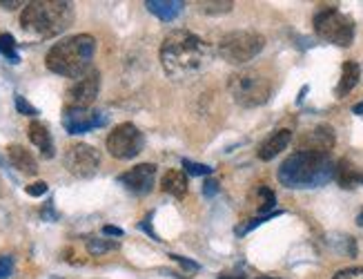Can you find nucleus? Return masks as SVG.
<instances>
[{
    "mask_svg": "<svg viewBox=\"0 0 363 279\" xmlns=\"http://www.w3.org/2000/svg\"><path fill=\"white\" fill-rule=\"evenodd\" d=\"M210 63V48L192 32L177 29L161 45V65L172 79H187Z\"/></svg>",
    "mask_w": 363,
    "mask_h": 279,
    "instance_id": "obj_1",
    "label": "nucleus"
},
{
    "mask_svg": "<svg viewBox=\"0 0 363 279\" xmlns=\"http://www.w3.org/2000/svg\"><path fill=\"white\" fill-rule=\"evenodd\" d=\"M335 165L330 154L298 150L281 163L277 177L286 188H319L335 177Z\"/></svg>",
    "mask_w": 363,
    "mask_h": 279,
    "instance_id": "obj_2",
    "label": "nucleus"
},
{
    "mask_svg": "<svg viewBox=\"0 0 363 279\" xmlns=\"http://www.w3.org/2000/svg\"><path fill=\"white\" fill-rule=\"evenodd\" d=\"M74 23V5L62 0H36L27 3L21 13L23 32L36 38H54Z\"/></svg>",
    "mask_w": 363,
    "mask_h": 279,
    "instance_id": "obj_3",
    "label": "nucleus"
},
{
    "mask_svg": "<svg viewBox=\"0 0 363 279\" xmlns=\"http://www.w3.org/2000/svg\"><path fill=\"white\" fill-rule=\"evenodd\" d=\"M96 52V40L89 34H76L62 38L47 52L45 65L50 72L65 79H81L91 70V58Z\"/></svg>",
    "mask_w": 363,
    "mask_h": 279,
    "instance_id": "obj_4",
    "label": "nucleus"
},
{
    "mask_svg": "<svg viewBox=\"0 0 363 279\" xmlns=\"http://www.w3.org/2000/svg\"><path fill=\"white\" fill-rule=\"evenodd\" d=\"M228 89L234 103H239L241 107H259L270 99L272 83L270 79H265L263 74L255 70H245V72H236L230 76Z\"/></svg>",
    "mask_w": 363,
    "mask_h": 279,
    "instance_id": "obj_5",
    "label": "nucleus"
},
{
    "mask_svg": "<svg viewBox=\"0 0 363 279\" xmlns=\"http://www.w3.org/2000/svg\"><path fill=\"white\" fill-rule=\"evenodd\" d=\"M314 32L319 38L339 45V48H350L354 40V23L335 7H323L314 16Z\"/></svg>",
    "mask_w": 363,
    "mask_h": 279,
    "instance_id": "obj_6",
    "label": "nucleus"
},
{
    "mask_svg": "<svg viewBox=\"0 0 363 279\" xmlns=\"http://www.w3.org/2000/svg\"><path fill=\"white\" fill-rule=\"evenodd\" d=\"M263 48H265V38L261 34L243 29V32H230L220 38L218 54L232 65H243L247 60L257 58Z\"/></svg>",
    "mask_w": 363,
    "mask_h": 279,
    "instance_id": "obj_7",
    "label": "nucleus"
},
{
    "mask_svg": "<svg viewBox=\"0 0 363 279\" xmlns=\"http://www.w3.org/2000/svg\"><path fill=\"white\" fill-rule=\"evenodd\" d=\"M145 136L134 123H121L107 136V150L114 159H134L143 152Z\"/></svg>",
    "mask_w": 363,
    "mask_h": 279,
    "instance_id": "obj_8",
    "label": "nucleus"
},
{
    "mask_svg": "<svg viewBox=\"0 0 363 279\" xmlns=\"http://www.w3.org/2000/svg\"><path fill=\"white\" fill-rule=\"evenodd\" d=\"M65 168L78 179H89L99 173L101 168V154L96 148L87 143H76L69 146L65 152Z\"/></svg>",
    "mask_w": 363,
    "mask_h": 279,
    "instance_id": "obj_9",
    "label": "nucleus"
},
{
    "mask_svg": "<svg viewBox=\"0 0 363 279\" xmlns=\"http://www.w3.org/2000/svg\"><path fill=\"white\" fill-rule=\"evenodd\" d=\"M99 89H101V74H99V70H89L85 76L76 79L69 85L67 94H65L67 107H89L94 101H96Z\"/></svg>",
    "mask_w": 363,
    "mask_h": 279,
    "instance_id": "obj_10",
    "label": "nucleus"
},
{
    "mask_svg": "<svg viewBox=\"0 0 363 279\" xmlns=\"http://www.w3.org/2000/svg\"><path fill=\"white\" fill-rule=\"evenodd\" d=\"M105 119L101 112H94L89 107H65L62 112V128L69 134H85L94 128H101Z\"/></svg>",
    "mask_w": 363,
    "mask_h": 279,
    "instance_id": "obj_11",
    "label": "nucleus"
},
{
    "mask_svg": "<svg viewBox=\"0 0 363 279\" xmlns=\"http://www.w3.org/2000/svg\"><path fill=\"white\" fill-rule=\"evenodd\" d=\"M154 181H156V165L154 163H140V165L128 170V173H123L118 177V183L123 185V188L130 190L132 195H138V197L152 192Z\"/></svg>",
    "mask_w": 363,
    "mask_h": 279,
    "instance_id": "obj_12",
    "label": "nucleus"
},
{
    "mask_svg": "<svg viewBox=\"0 0 363 279\" xmlns=\"http://www.w3.org/2000/svg\"><path fill=\"white\" fill-rule=\"evenodd\" d=\"M298 148L301 152H317V154H328L335 148V132L333 128L321 126L317 130H310L306 136H301L298 141Z\"/></svg>",
    "mask_w": 363,
    "mask_h": 279,
    "instance_id": "obj_13",
    "label": "nucleus"
},
{
    "mask_svg": "<svg viewBox=\"0 0 363 279\" xmlns=\"http://www.w3.org/2000/svg\"><path fill=\"white\" fill-rule=\"evenodd\" d=\"M292 141V132L290 130H277L274 134H270L261 143L259 148V159L261 161H272L277 154H281L288 148V143Z\"/></svg>",
    "mask_w": 363,
    "mask_h": 279,
    "instance_id": "obj_14",
    "label": "nucleus"
},
{
    "mask_svg": "<svg viewBox=\"0 0 363 279\" xmlns=\"http://www.w3.org/2000/svg\"><path fill=\"white\" fill-rule=\"evenodd\" d=\"M7 157H9V163L16 170H18V173L29 175V177H34L38 173V163L34 159V154H31L27 148H23V146H9L7 148Z\"/></svg>",
    "mask_w": 363,
    "mask_h": 279,
    "instance_id": "obj_15",
    "label": "nucleus"
},
{
    "mask_svg": "<svg viewBox=\"0 0 363 279\" xmlns=\"http://www.w3.org/2000/svg\"><path fill=\"white\" fill-rule=\"evenodd\" d=\"M27 134H29V141L40 150L45 159L54 157V141H52V134L47 130V126H43L40 121H31L27 128Z\"/></svg>",
    "mask_w": 363,
    "mask_h": 279,
    "instance_id": "obj_16",
    "label": "nucleus"
},
{
    "mask_svg": "<svg viewBox=\"0 0 363 279\" xmlns=\"http://www.w3.org/2000/svg\"><path fill=\"white\" fill-rule=\"evenodd\" d=\"M335 179L341 188H357V185H363V170L348 159H341L335 165Z\"/></svg>",
    "mask_w": 363,
    "mask_h": 279,
    "instance_id": "obj_17",
    "label": "nucleus"
},
{
    "mask_svg": "<svg viewBox=\"0 0 363 279\" xmlns=\"http://www.w3.org/2000/svg\"><path fill=\"white\" fill-rule=\"evenodd\" d=\"M359 79H361V67H359V63H354V60H345V63H343V70H341L339 85H337V97H339V99L348 97L350 92L357 87Z\"/></svg>",
    "mask_w": 363,
    "mask_h": 279,
    "instance_id": "obj_18",
    "label": "nucleus"
},
{
    "mask_svg": "<svg viewBox=\"0 0 363 279\" xmlns=\"http://www.w3.org/2000/svg\"><path fill=\"white\" fill-rule=\"evenodd\" d=\"M145 5H147V9L154 13V16H159L165 23L174 21L185 7V3H181V0H147Z\"/></svg>",
    "mask_w": 363,
    "mask_h": 279,
    "instance_id": "obj_19",
    "label": "nucleus"
},
{
    "mask_svg": "<svg viewBox=\"0 0 363 279\" xmlns=\"http://www.w3.org/2000/svg\"><path fill=\"white\" fill-rule=\"evenodd\" d=\"M161 188H163V192L172 195L174 199H183L187 195V177L183 173H179V170H169L161 181Z\"/></svg>",
    "mask_w": 363,
    "mask_h": 279,
    "instance_id": "obj_20",
    "label": "nucleus"
},
{
    "mask_svg": "<svg viewBox=\"0 0 363 279\" xmlns=\"http://www.w3.org/2000/svg\"><path fill=\"white\" fill-rule=\"evenodd\" d=\"M118 248V241L114 239H105V237H91L87 239V253L89 255H105V253H112Z\"/></svg>",
    "mask_w": 363,
    "mask_h": 279,
    "instance_id": "obj_21",
    "label": "nucleus"
},
{
    "mask_svg": "<svg viewBox=\"0 0 363 279\" xmlns=\"http://www.w3.org/2000/svg\"><path fill=\"white\" fill-rule=\"evenodd\" d=\"M0 54H3L9 63H18L21 56L16 52V40L11 34H0Z\"/></svg>",
    "mask_w": 363,
    "mask_h": 279,
    "instance_id": "obj_22",
    "label": "nucleus"
},
{
    "mask_svg": "<svg viewBox=\"0 0 363 279\" xmlns=\"http://www.w3.org/2000/svg\"><path fill=\"white\" fill-rule=\"evenodd\" d=\"M274 204H277L274 192L270 188H265V185H261V188H259V212L261 214H270Z\"/></svg>",
    "mask_w": 363,
    "mask_h": 279,
    "instance_id": "obj_23",
    "label": "nucleus"
},
{
    "mask_svg": "<svg viewBox=\"0 0 363 279\" xmlns=\"http://www.w3.org/2000/svg\"><path fill=\"white\" fill-rule=\"evenodd\" d=\"M183 168L189 177H208L212 173L210 165H203V163H196V161H189V159H183Z\"/></svg>",
    "mask_w": 363,
    "mask_h": 279,
    "instance_id": "obj_24",
    "label": "nucleus"
},
{
    "mask_svg": "<svg viewBox=\"0 0 363 279\" xmlns=\"http://www.w3.org/2000/svg\"><path fill=\"white\" fill-rule=\"evenodd\" d=\"M279 214H281V210H279V212H270V214H261V217H255V219H250L247 224H241L239 228H236V235H245V232H250L252 228H257V226H261L263 221L272 219V217H279Z\"/></svg>",
    "mask_w": 363,
    "mask_h": 279,
    "instance_id": "obj_25",
    "label": "nucleus"
},
{
    "mask_svg": "<svg viewBox=\"0 0 363 279\" xmlns=\"http://www.w3.org/2000/svg\"><path fill=\"white\" fill-rule=\"evenodd\" d=\"M199 5H201L203 11H208V13H225V11H230L234 7L230 0H228V3H199Z\"/></svg>",
    "mask_w": 363,
    "mask_h": 279,
    "instance_id": "obj_26",
    "label": "nucleus"
},
{
    "mask_svg": "<svg viewBox=\"0 0 363 279\" xmlns=\"http://www.w3.org/2000/svg\"><path fill=\"white\" fill-rule=\"evenodd\" d=\"M16 110H18L21 114H27V116H36V114H38L36 107H31L21 94H16Z\"/></svg>",
    "mask_w": 363,
    "mask_h": 279,
    "instance_id": "obj_27",
    "label": "nucleus"
},
{
    "mask_svg": "<svg viewBox=\"0 0 363 279\" xmlns=\"http://www.w3.org/2000/svg\"><path fill=\"white\" fill-rule=\"evenodd\" d=\"M333 279H363V268L357 266V268H345V270H339Z\"/></svg>",
    "mask_w": 363,
    "mask_h": 279,
    "instance_id": "obj_28",
    "label": "nucleus"
},
{
    "mask_svg": "<svg viewBox=\"0 0 363 279\" xmlns=\"http://www.w3.org/2000/svg\"><path fill=\"white\" fill-rule=\"evenodd\" d=\"M13 270V257L9 255H3L0 257V279H7Z\"/></svg>",
    "mask_w": 363,
    "mask_h": 279,
    "instance_id": "obj_29",
    "label": "nucleus"
},
{
    "mask_svg": "<svg viewBox=\"0 0 363 279\" xmlns=\"http://www.w3.org/2000/svg\"><path fill=\"white\" fill-rule=\"evenodd\" d=\"M25 192H27L29 197H43V195L47 192V183H45V181H36V183L27 185Z\"/></svg>",
    "mask_w": 363,
    "mask_h": 279,
    "instance_id": "obj_30",
    "label": "nucleus"
},
{
    "mask_svg": "<svg viewBox=\"0 0 363 279\" xmlns=\"http://www.w3.org/2000/svg\"><path fill=\"white\" fill-rule=\"evenodd\" d=\"M172 259H174V261H179L181 263V266L187 270V273H196L199 270V263H194V261H187V259H183L181 255H169Z\"/></svg>",
    "mask_w": 363,
    "mask_h": 279,
    "instance_id": "obj_31",
    "label": "nucleus"
},
{
    "mask_svg": "<svg viewBox=\"0 0 363 279\" xmlns=\"http://www.w3.org/2000/svg\"><path fill=\"white\" fill-rule=\"evenodd\" d=\"M218 192V181L216 179H208L203 183V195L205 197H214Z\"/></svg>",
    "mask_w": 363,
    "mask_h": 279,
    "instance_id": "obj_32",
    "label": "nucleus"
},
{
    "mask_svg": "<svg viewBox=\"0 0 363 279\" xmlns=\"http://www.w3.org/2000/svg\"><path fill=\"white\" fill-rule=\"evenodd\" d=\"M103 232H105V235H114V237H123V230H121V228H116V226H105V228H103Z\"/></svg>",
    "mask_w": 363,
    "mask_h": 279,
    "instance_id": "obj_33",
    "label": "nucleus"
},
{
    "mask_svg": "<svg viewBox=\"0 0 363 279\" xmlns=\"http://www.w3.org/2000/svg\"><path fill=\"white\" fill-rule=\"evenodd\" d=\"M23 3H18V0H11V3H7V0H0V7H5V9H16V7H21Z\"/></svg>",
    "mask_w": 363,
    "mask_h": 279,
    "instance_id": "obj_34",
    "label": "nucleus"
},
{
    "mask_svg": "<svg viewBox=\"0 0 363 279\" xmlns=\"http://www.w3.org/2000/svg\"><path fill=\"white\" fill-rule=\"evenodd\" d=\"M352 112H354V114H363V101H361V103H357V105L352 107Z\"/></svg>",
    "mask_w": 363,
    "mask_h": 279,
    "instance_id": "obj_35",
    "label": "nucleus"
},
{
    "mask_svg": "<svg viewBox=\"0 0 363 279\" xmlns=\"http://www.w3.org/2000/svg\"><path fill=\"white\" fill-rule=\"evenodd\" d=\"M218 279H243L241 275H223V277H218Z\"/></svg>",
    "mask_w": 363,
    "mask_h": 279,
    "instance_id": "obj_36",
    "label": "nucleus"
},
{
    "mask_svg": "<svg viewBox=\"0 0 363 279\" xmlns=\"http://www.w3.org/2000/svg\"><path fill=\"white\" fill-rule=\"evenodd\" d=\"M357 224H359V226H363V210H361V214H359V219H357Z\"/></svg>",
    "mask_w": 363,
    "mask_h": 279,
    "instance_id": "obj_37",
    "label": "nucleus"
},
{
    "mask_svg": "<svg viewBox=\"0 0 363 279\" xmlns=\"http://www.w3.org/2000/svg\"><path fill=\"white\" fill-rule=\"evenodd\" d=\"M261 279H274V277H261Z\"/></svg>",
    "mask_w": 363,
    "mask_h": 279,
    "instance_id": "obj_38",
    "label": "nucleus"
}]
</instances>
